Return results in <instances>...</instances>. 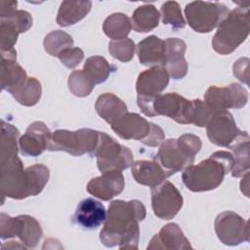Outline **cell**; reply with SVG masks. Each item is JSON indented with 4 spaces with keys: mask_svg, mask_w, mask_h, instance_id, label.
I'll return each instance as SVG.
<instances>
[{
    "mask_svg": "<svg viewBox=\"0 0 250 250\" xmlns=\"http://www.w3.org/2000/svg\"><path fill=\"white\" fill-rule=\"evenodd\" d=\"M69 91L76 97L84 98L89 96L95 88V83L84 72L83 69L73 70L68 76L67 81Z\"/></svg>",
    "mask_w": 250,
    "mask_h": 250,
    "instance_id": "35",
    "label": "cell"
},
{
    "mask_svg": "<svg viewBox=\"0 0 250 250\" xmlns=\"http://www.w3.org/2000/svg\"><path fill=\"white\" fill-rule=\"evenodd\" d=\"M204 102L213 112L229 108L238 109L246 105L248 91L238 83L226 87L211 86L205 92Z\"/></svg>",
    "mask_w": 250,
    "mask_h": 250,
    "instance_id": "11",
    "label": "cell"
},
{
    "mask_svg": "<svg viewBox=\"0 0 250 250\" xmlns=\"http://www.w3.org/2000/svg\"><path fill=\"white\" fill-rule=\"evenodd\" d=\"M160 14L153 5L138 7L131 18V24L135 31L146 33L158 26Z\"/></svg>",
    "mask_w": 250,
    "mask_h": 250,
    "instance_id": "29",
    "label": "cell"
},
{
    "mask_svg": "<svg viewBox=\"0 0 250 250\" xmlns=\"http://www.w3.org/2000/svg\"><path fill=\"white\" fill-rule=\"evenodd\" d=\"M229 148L233 152V165L231 168V176L234 178L243 177L249 172V135L245 131L242 136L237 138Z\"/></svg>",
    "mask_w": 250,
    "mask_h": 250,
    "instance_id": "27",
    "label": "cell"
},
{
    "mask_svg": "<svg viewBox=\"0 0 250 250\" xmlns=\"http://www.w3.org/2000/svg\"><path fill=\"white\" fill-rule=\"evenodd\" d=\"M131 28V20L123 13L111 14L104 20L103 24L104 34L112 40L126 38Z\"/></svg>",
    "mask_w": 250,
    "mask_h": 250,
    "instance_id": "30",
    "label": "cell"
},
{
    "mask_svg": "<svg viewBox=\"0 0 250 250\" xmlns=\"http://www.w3.org/2000/svg\"><path fill=\"white\" fill-rule=\"evenodd\" d=\"M249 59L248 58H240L238 59L232 66L233 75L245 84H249Z\"/></svg>",
    "mask_w": 250,
    "mask_h": 250,
    "instance_id": "40",
    "label": "cell"
},
{
    "mask_svg": "<svg viewBox=\"0 0 250 250\" xmlns=\"http://www.w3.org/2000/svg\"><path fill=\"white\" fill-rule=\"evenodd\" d=\"M233 165L232 154L229 151L218 150L196 165L184 169L182 180L191 191L200 192L217 188L230 172Z\"/></svg>",
    "mask_w": 250,
    "mask_h": 250,
    "instance_id": "3",
    "label": "cell"
},
{
    "mask_svg": "<svg viewBox=\"0 0 250 250\" xmlns=\"http://www.w3.org/2000/svg\"><path fill=\"white\" fill-rule=\"evenodd\" d=\"M99 131L82 128L76 131L59 129L52 133L48 150L65 151L73 156L92 154L99 141Z\"/></svg>",
    "mask_w": 250,
    "mask_h": 250,
    "instance_id": "6",
    "label": "cell"
},
{
    "mask_svg": "<svg viewBox=\"0 0 250 250\" xmlns=\"http://www.w3.org/2000/svg\"><path fill=\"white\" fill-rule=\"evenodd\" d=\"M95 109L110 125L128 112L125 103L112 93H104L99 96L95 104Z\"/></svg>",
    "mask_w": 250,
    "mask_h": 250,
    "instance_id": "25",
    "label": "cell"
},
{
    "mask_svg": "<svg viewBox=\"0 0 250 250\" xmlns=\"http://www.w3.org/2000/svg\"><path fill=\"white\" fill-rule=\"evenodd\" d=\"M92 8V2L88 0H66L62 1L58 12L57 22L61 26L75 24L84 19Z\"/></svg>",
    "mask_w": 250,
    "mask_h": 250,
    "instance_id": "26",
    "label": "cell"
},
{
    "mask_svg": "<svg viewBox=\"0 0 250 250\" xmlns=\"http://www.w3.org/2000/svg\"><path fill=\"white\" fill-rule=\"evenodd\" d=\"M58 58L64 66L68 68H74L83 61L84 53L80 48L72 47L62 52Z\"/></svg>",
    "mask_w": 250,
    "mask_h": 250,
    "instance_id": "39",
    "label": "cell"
},
{
    "mask_svg": "<svg viewBox=\"0 0 250 250\" xmlns=\"http://www.w3.org/2000/svg\"><path fill=\"white\" fill-rule=\"evenodd\" d=\"M136 45L130 38L112 40L108 44V52L112 58L122 62H130L135 54Z\"/></svg>",
    "mask_w": 250,
    "mask_h": 250,
    "instance_id": "38",
    "label": "cell"
},
{
    "mask_svg": "<svg viewBox=\"0 0 250 250\" xmlns=\"http://www.w3.org/2000/svg\"><path fill=\"white\" fill-rule=\"evenodd\" d=\"M41 94L42 87L40 82L34 77H28L26 82L11 95L19 104L24 106H32L39 102Z\"/></svg>",
    "mask_w": 250,
    "mask_h": 250,
    "instance_id": "32",
    "label": "cell"
},
{
    "mask_svg": "<svg viewBox=\"0 0 250 250\" xmlns=\"http://www.w3.org/2000/svg\"><path fill=\"white\" fill-rule=\"evenodd\" d=\"M188 239L185 236L181 228L175 224L170 223L164 226L158 233H156L149 241L146 249H191Z\"/></svg>",
    "mask_w": 250,
    "mask_h": 250,
    "instance_id": "21",
    "label": "cell"
},
{
    "mask_svg": "<svg viewBox=\"0 0 250 250\" xmlns=\"http://www.w3.org/2000/svg\"><path fill=\"white\" fill-rule=\"evenodd\" d=\"M249 30V9L237 7L218 26L212 47L218 54L229 55L246 40Z\"/></svg>",
    "mask_w": 250,
    "mask_h": 250,
    "instance_id": "5",
    "label": "cell"
},
{
    "mask_svg": "<svg viewBox=\"0 0 250 250\" xmlns=\"http://www.w3.org/2000/svg\"><path fill=\"white\" fill-rule=\"evenodd\" d=\"M229 12L225 4L207 1L190 2L185 8L188 24L199 33H208L218 27Z\"/></svg>",
    "mask_w": 250,
    "mask_h": 250,
    "instance_id": "9",
    "label": "cell"
},
{
    "mask_svg": "<svg viewBox=\"0 0 250 250\" xmlns=\"http://www.w3.org/2000/svg\"><path fill=\"white\" fill-rule=\"evenodd\" d=\"M142 112L149 117L164 115L177 123L188 124L189 100L185 99L178 93H166L152 99H137Z\"/></svg>",
    "mask_w": 250,
    "mask_h": 250,
    "instance_id": "7",
    "label": "cell"
},
{
    "mask_svg": "<svg viewBox=\"0 0 250 250\" xmlns=\"http://www.w3.org/2000/svg\"><path fill=\"white\" fill-rule=\"evenodd\" d=\"M43 45L49 55L58 57L64 50L72 48L73 39L68 33L58 29L51 31L45 36Z\"/></svg>",
    "mask_w": 250,
    "mask_h": 250,
    "instance_id": "34",
    "label": "cell"
},
{
    "mask_svg": "<svg viewBox=\"0 0 250 250\" xmlns=\"http://www.w3.org/2000/svg\"><path fill=\"white\" fill-rule=\"evenodd\" d=\"M213 113L214 112L208 107L204 101L199 99L192 100L189 103L188 123L193 124L197 127H206Z\"/></svg>",
    "mask_w": 250,
    "mask_h": 250,
    "instance_id": "36",
    "label": "cell"
},
{
    "mask_svg": "<svg viewBox=\"0 0 250 250\" xmlns=\"http://www.w3.org/2000/svg\"><path fill=\"white\" fill-rule=\"evenodd\" d=\"M114 69L115 67L109 64L108 62L101 56H93L88 58L83 66L84 72L96 85L104 83Z\"/></svg>",
    "mask_w": 250,
    "mask_h": 250,
    "instance_id": "31",
    "label": "cell"
},
{
    "mask_svg": "<svg viewBox=\"0 0 250 250\" xmlns=\"http://www.w3.org/2000/svg\"><path fill=\"white\" fill-rule=\"evenodd\" d=\"M165 42V62L163 67L173 79L184 78L188 69L185 59L187 44L180 38H167Z\"/></svg>",
    "mask_w": 250,
    "mask_h": 250,
    "instance_id": "19",
    "label": "cell"
},
{
    "mask_svg": "<svg viewBox=\"0 0 250 250\" xmlns=\"http://www.w3.org/2000/svg\"><path fill=\"white\" fill-rule=\"evenodd\" d=\"M131 172L137 183L149 188L160 185L174 174L154 160H138L132 164Z\"/></svg>",
    "mask_w": 250,
    "mask_h": 250,
    "instance_id": "22",
    "label": "cell"
},
{
    "mask_svg": "<svg viewBox=\"0 0 250 250\" xmlns=\"http://www.w3.org/2000/svg\"><path fill=\"white\" fill-rule=\"evenodd\" d=\"M28 79L25 70L17 62L15 49L1 52V87L12 94L21 88Z\"/></svg>",
    "mask_w": 250,
    "mask_h": 250,
    "instance_id": "18",
    "label": "cell"
},
{
    "mask_svg": "<svg viewBox=\"0 0 250 250\" xmlns=\"http://www.w3.org/2000/svg\"><path fill=\"white\" fill-rule=\"evenodd\" d=\"M169 83V74L163 66H151L141 72L137 78V99H152L161 94Z\"/></svg>",
    "mask_w": 250,
    "mask_h": 250,
    "instance_id": "16",
    "label": "cell"
},
{
    "mask_svg": "<svg viewBox=\"0 0 250 250\" xmlns=\"http://www.w3.org/2000/svg\"><path fill=\"white\" fill-rule=\"evenodd\" d=\"M52 132L42 121L31 123L19 140L20 151L25 156H39L48 148Z\"/></svg>",
    "mask_w": 250,
    "mask_h": 250,
    "instance_id": "15",
    "label": "cell"
},
{
    "mask_svg": "<svg viewBox=\"0 0 250 250\" xmlns=\"http://www.w3.org/2000/svg\"><path fill=\"white\" fill-rule=\"evenodd\" d=\"M245 131H241L228 110H218L213 113L206 125V133L210 142L218 146L229 147Z\"/></svg>",
    "mask_w": 250,
    "mask_h": 250,
    "instance_id": "14",
    "label": "cell"
},
{
    "mask_svg": "<svg viewBox=\"0 0 250 250\" xmlns=\"http://www.w3.org/2000/svg\"><path fill=\"white\" fill-rule=\"evenodd\" d=\"M201 146L199 137L193 134H184L179 139H168L161 143L154 161L175 174L193 163Z\"/></svg>",
    "mask_w": 250,
    "mask_h": 250,
    "instance_id": "4",
    "label": "cell"
},
{
    "mask_svg": "<svg viewBox=\"0 0 250 250\" xmlns=\"http://www.w3.org/2000/svg\"><path fill=\"white\" fill-rule=\"evenodd\" d=\"M125 187V180L121 171H108L93 178L87 184V191L97 198L108 201L120 194Z\"/></svg>",
    "mask_w": 250,
    "mask_h": 250,
    "instance_id": "17",
    "label": "cell"
},
{
    "mask_svg": "<svg viewBox=\"0 0 250 250\" xmlns=\"http://www.w3.org/2000/svg\"><path fill=\"white\" fill-rule=\"evenodd\" d=\"M20 33H22L21 27L12 15L0 18L1 52H8L13 50Z\"/></svg>",
    "mask_w": 250,
    "mask_h": 250,
    "instance_id": "33",
    "label": "cell"
},
{
    "mask_svg": "<svg viewBox=\"0 0 250 250\" xmlns=\"http://www.w3.org/2000/svg\"><path fill=\"white\" fill-rule=\"evenodd\" d=\"M162 22L172 26L174 29L184 28L187 24L181 11V7L176 1H166L160 8Z\"/></svg>",
    "mask_w": 250,
    "mask_h": 250,
    "instance_id": "37",
    "label": "cell"
},
{
    "mask_svg": "<svg viewBox=\"0 0 250 250\" xmlns=\"http://www.w3.org/2000/svg\"><path fill=\"white\" fill-rule=\"evenodd\" d=\"M183 196L177 188L169 181L151 188V207L156 217L162 220L173 219L181 210Z\"/></svg>",
    "mask_w": 250,
    "mask_h": 250,
    "instance_id": "13",
    "label": "cell"
},
{
    "mask_svg": "<svg viewBox=\"0 0 250 250\" xmlns=\"http://www.w3.org/2000/svg\"><path fill=\"white\" fill-rule=\"evenodd\" d=\"M50 178V170L43 164L23 168L19 157L1 165L0 189L3 196L23 199L39 194Z\"/></svg>",
    "mask_w": 250,
    "mask_h": 250,
    "instance_id": "2",
    "label": "cell"
},
{
    "mask_svg": "<svg viewBox=\"0 0 250 250\" xmlns=\"http://www.w3.org/2000/svg\"><path fill=\"white\" fill-rule=\"evenodd\" d=\"M96 156L98 169L102 172L122 171L133 164L131 150L117 143L113 138L104 132L99 133V141L93 153Z\"/></svg>",
    "mask_w": 250,
    "mask_h": 250,
    "instance_id": "8",
    "label": "cell"
},
{
    "mask_svg": "<svg viewBox=\"0 0 250 250\" xmlns=\"http://www.w3.org/2000/svg\"><path fill=\"white\" fill-rule=\"evenodd\" d=\"M20 131L12 124L1 120L0 164H6L18 157V138Z\"/></svg>",
    "mask_w": 250,
    "mask_h": 250,
    "instance_id": "28",
    "label": "cell"
},
{
    "mask_svg": "<svg viewBox=\"0 0 250 250\" xmlns=\"http://www.w3.org/2000/svg\"><path fill=\"white\" fill-rule=\"evenodd\" d=\"M165 139V134L163 130L156 124L150 122V131L146 139L142 141L145 146H157Z\"/></svg>",
    "mask_w": 250,
    "mask_h": 250,
    "instance_id": "41",
    "label": "cell"
},
{
    "mask_svg": "<svg viewBox=\"0 0 250 250\" xmlns=\"http://www.w3.org/2000/svg\"><path fill=\"white\" fill-rule=\"evenodd\" d=\"M111 129L123 140L142 142L150 131V122L138 113L127 112L111 124Z\"/></svg>",
    "mask_w": 250,
    "mask_h": 250,
    "instance_id": "20",
    "label": "cell"
},
{
    "mask_svg": "<svg viewBox=\"0 0 250 250\" xmlns=\"http://www.w3.org/2000/svg\"><path fill=\"white\" fill-rule=\"evenodd\" d=\"M106 215L105 208L100 201L88 197L77 205L74 221L84 229H94L105 222Z\"/></svg>",
    "mask_w": 250,
    "mask_h": 250,
    "instance_id": "23",
    "label": "cell"
},
{
    "mask_svg": "<svg viewBox=\"0 0 250 250\" xmlns=\"http://www.w3.org/2000/svg\"><path fill=\"white\" fill-rule=\"evenodd\" d=\"M215 231L225 245L235 246L249 241L248 222L233 211H224L216 217Z\"/></svg>",
    "mask_w": 250,
    "mask_h": 250,
    "instance_id": "12",
    "label": "cell"
},
{
    "mask_svg": "<svg viewBox=\"0 0 250 250\" xmlns=\"http://www.w3.org/2000/svg\"><path fill=\"white\" fill-rule=\"evenodd\" d=\"M146 207L140 200H113L109 203L106 220L100 232L105 247L137 249L140 239L139 223L146 218Z\"/></svg>",
    "mask_w": 250,
    "mask_h": 250,
    "instance_id": "1",
    "label": "cell"
},
{
    "mask_svg": "<svg viewBox=\"0 0 250 250\" xmlns=\"http://www.w3.org/2000/svg\"><path fill=\"white\" fill-rule=\"evenodd\" d=\"M139 61L146 66H163L165 62V42L155 35L143 39L136 47Z\"/></svg>",
    "mask_w": 250,
    "mask_h": 250,
    "instance_id": "24",
    "label": "cell"
},
{
    "mask_svg": "<svg viewBox=\"0 0 250 250\" xmlns=\"http://www.w3.org/2000/svg\"><path fill=\"white\" fill-rule=\"evenodd\" d=\"M0 235L3 240L18 237L25 248H34L41 240L43 230L38 221L29 215L10 217L1 213Z\"/></svg>",
    "mask_w": 250,
    "mask_h": 250,
    "instance_id": "10",
    "label": "cell"
}]
</instances>
